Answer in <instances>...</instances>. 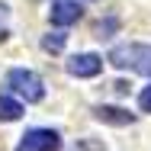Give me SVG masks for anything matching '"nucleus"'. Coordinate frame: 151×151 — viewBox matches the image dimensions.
<instances>
[{
    "label": "nucleus",
    "instance_id": "1",
    "mask_svg": "<svg viewBox=\"0 0 151 151\" xmlns=\"http://www.w3.org/2000/svg\"><path fill=\"white\" fill-rule=\"evenodd\" d=\"M109 64L119 71H138V74L151 77V45H138V42L116 45L109 52Z\"/></svg>",
    "mask_w": 151,
    "mask_h": 151
},
{
    "label": "nucleus",
    "instance_id": "2",
    "mask_svg": "<svg viewBox=\"0 0 151 151\" xmlns=\"http://www.w3.org/2000/svg\"><path fill=\"white\" fill-rule=\"evenodd\" d=\"M6 84H10V90L16 93V96H23L26 103H39V100L45 96L42 77H39L35 71H29V68H13L10 77H6Z\"/></svg>",
    "mask_w": 151,
    "mask_h": 151
},
{
    "label": "nucleus",
    "instance_id": "3",
    "mask_svg": "<svg viewBox=\"0 0 151 151\" xmlns=\"http://www.w3.org/2000/svg\"><path fill=\"white\" fill-rule=\"evenodd\" d=\"M58 148H61V135L55 129H32L16 145V151H58Z\"/></svg>",
    "mask_w": 151,
    "mask_h": 151
},
{
    "label": "nucleus",
    "instance_id": "4",
    "mask_svg": "<svg viewBox=\"0 0 151 151\" xmlns=\"http://www.w3.org/2000/svg\"><path fill=\"white\" fill-rule=\"evenodd\" d=\"M68 74L71 77H96L100 71H103V58L100 55H93V52H84V55H74V58H68Z\"/></svg>",
    "mask_w": 151,
    "mask_h": 151
},
{
    "label": "nucleus",
    "instance_id": "5",
    "mask_svg": "<svg viewBox=\"0 0 151 151\" xmlns=\"http://www.w3.org/2000/svg\"><path fill=\"white\" fill-rule=\"evenodd\" d=\"M81 3L77 0H52V10H48V19H52V26H74L77 19H81Z\"/></svg>",
    "mask_w": 151,
    "mask_h": 151
},
{
    "label": "nucleus",
    "instance_id": "6",
    "mask_svg": "<svg viewBox=\"0 0 151 151\" xmlns=\"http://www.w3.org/2000/svg\"><path fill=\"white\" fill-rule=\"evenodd\" d=\"M93 119L106 122V125H132L135 122V113H129L122 106H96L93 109Z\"/></svg>",
    "mask_w": 151,
    "mask_h": 151
},
{
    "label": "nucleus",
    "instance_id": "7",
    "mask_svg": "<svg viewBox=\"0 0 151 151\" xmlns=\"http://www.w3.org/2000/svg\"><path fill=\"white\" fill-rule=\"evenodd\" d=\"M23 116V103L13 96H0V122H16Z\"/></svg>",
    "mask_w": 151,
    "mask_h": 151
},
{
    "label": "nucleus",
    "instance_id": "8",
    "mask_svg": "<svg viewBox=\"0 0 151 151\" xmlns=\"http://www.w3.org/2000/svg\"><path fill=\"white\" fill-rule=\"evenodd\" d=\"M64 45H68V35H64V32H48V35H42V52H48V55L64 52Z\"/></svg>",
    "mask_w": 151,
    "mask_h": 151
},
{
    "label": "nucleus",
    "instance_id": "9",
    "mask_svg": "<svg viewBox=\"0 0 151 151\" xmlns=\"http://www.w3.org/2000/svg\"><path fill=\"white\" fill-rule=\"evenodd\" d=\"M116 29H119V19H116V16H109V19H100V23L93 26V35H96V39H109Z\"/></svg>",
    "mask_w": 151,
    "mask_h": 151
},
{
    "label": "nucleus",
    "instance_id": "10",
    "mask_svg": "<svg viewBox=\"0 0 151 151\" xmlns=\"http://www.w3.org/2000/svg\"><path fill=\"white\" fill-rule=\"evenodd\" d=\"M138 106H142L145 113H151V87H145V90L138 93Z\"/></svg>",
    "mask_w": 151,
    "mask_h": 151
},
{
    "label": "nucleus",
    "instance_id": "11",
    "mask_svg": "<svg viewBox=\"0 0 151 151\" xmlns=\"http://www.w3.org/2000/svg\"><path fill=\"white\" fill-rule=\"evenodd\" d=\"M6 16H10V6H6V3H0V26L6 23ZM0 39H6V32H3V29H0Z\"/></svg>",
    "mask_w": 151,
    "mask_h": 151
},
{
    "label": "nucleus",
    "instance_id": "12",
    "mask_svg": "<svg viewBox=\"0 0 151 151\" xmlns=\"http://www.w3.org/2000/svg\"><path fill=\"white\" fill-rule=\"evenodd\" d=\"M113 90L122 96V93H129V84H125V81H116V84H113Z\"/></svg>",
    "mask_w": 151,
    "mask_h": 151
},
{
    "label": "nucleus",
    "instance_id": "13",
    "mask_svg": "<svg viewBox=\"0 0 151 151\" xmlns=\"http://www.w3.org/2000/svg\"><path fill=\"white\" fill-rule=\"evenodd\" d=\"M90 148H93L90 142H84V145H81V148H74V151H90Z\"/></svg>",
    "mask_w": 151,
    "mask_h": 151
}]
</instances>
